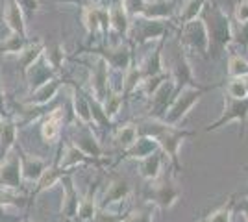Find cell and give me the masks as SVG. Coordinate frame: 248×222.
Instances as JSON below:
<instances>
[{"mask_svg": "<svg viewBox=\"0 0 248 222\" xmlns=\"http://www.w3.org/2000/svg\"><path fill=\"white\" fill-rule=\"evenodd\" d=\"M200 19L204 21L207 28V35H209V52H213V56H218L220 52L226 50V46L233 41L232 35V22L228 13L222 11L220 6L211 4L207 0V4L202 10Z\"/></svg>", "mask_w": 248, "mask_h": 222, "instance_id": "1", "label": "cell"}, {"mask_svg": "<svg viewBox=\"0 0 248 222\" xmlns=\"http://www.w3.org/2000/svg\"><path fill=\"white\" fill-rule=\"evenodd\" d=\"M206 91H209V87H200L197 84H191L182 87L178 93H176L174 100L170 102V106L167 107L165 115H163V122L169 126H176L184 117L189 113V109L197 104L200 100V96L204 95Z\"/></svg>", "mask_w": 248, "mask_h": 222, "instance_id": "2", "label": "cell"}, {"mask_svg": "<svg viewBox=\"0 0 248 222\" xmlns=\"http://www.w3.org/2000/svg\"><path fill=\"white\" fill-rule=\"evenodd\" d=\"M0 189L11 191V192H24V180L21 174V159L17 147L11 150L4 159H0Z\"/></svg>", "mask_w": 248, "mask_h": 222, "instance_id": "3", "label": "cell"}, {"mask_svg": "<svg viewBox=\"0 0 248 222\" xmlns=\"http://www.w3.org/2000/svg\"><path fill=\"white\" fill-rule=\"evenodd\" d=\"M180 44L184 48H189L193 52L200 54V56H207V52H209V35H207L206 24L200 17L195 21L182 24Z\"/></svg>", "mask_w": 248, "mask_h": 222, "instance_id": "4", "label": "cell"}, {"mask_svg": "<svg viewBox=\"0 0 248 222\" xmlns=\"http://www.w3.org/2000/svg\"><path fill=\"white\" fill-rule=\"evenodd\" d=\"M169 24L167 21H157V19H145V17H135V21L130 26V33L137 44H143L148 41H159L167 37Z\"/></svg>", "mask_w": 248, "mask_h": 222, "instance_id": "5", "label": "cell"}, {"mask_svg": "<svg viewBox=\"0 0 248 222\" xmlns=\"http://www.w3.org/2000/svg\"><path fill=\"white\" fill-rule=\"evenodd\" d=\"M248 118V96L247 98H233V96L226 95V100H224V113L218 118L217 122H213L211 126L206 128V132H213V130H218L220 126H224L232 120H239L243 124V130H245V124H247Z\"/></svg>", "mask_w": 248, "mask_h": 222, "instance_id": "6", "label": "cell"}, {"mask_svg": "<svg viewBox=\"0 0 248 222\" xmlns=\"http://www.w3.org/2000/svg\"><path fill=\"white\" fill-rule=\"evenodd\" d=\"M56 161H58V165H60V169L62 170L71 172V169L78 167V165H96V167H100L104 159L89 158V156L83 154L76 145H73L71 141H67V143L63 145L62 150H60V154H58Z\"/></svg>", "mask_w": 248, "mask_h": 222, "instance_id": "7", "label": "cell"}, {"mask_svg": "<svg viewBox=\"0 0 248 222\" xmlns=\"http://www.w3.org/2000/svg\"><path fill=\"white\" fill-rule=\"evenodd\" d=\"M91 56H96V58H102L106 63L109 65L115 71H121L124 73L126 69L132 67V50L130 46L126 44H119L115 48H106V46H96V48H91Z\"/></svg>", "mask_w": 248, "mask_h": 222, "instance_id": "8", "label": "cell"}, {"mask_svg": "<svg viewBox=\"0 0 248 222\" xmlns=\"http://www.w3.org/2000/svg\"><path fill=\"white\" fill-rule=\"evenodd\" d=\"M96 58V56H94ZM91 76H89V85H91V93L96 100L102 102L109 93V65L104 61L102 58H96L94 63L89 67Z\"/></svg>", "mask_w": 248, "mask_h": 222, "instance_id": "9", "label": "cell"}, {"mask_svg": "<svg viewBox=\"0 0 248 222\" xmlns=\"http://www.w3.org/2000/svg\"><path fill=\"white\" fill-rule=\"evenodd\" d=\"M176 82L172 80V76H169L163 84L155 89L150 95V115L154 118H163L167 107L170 106V102L176 96Z\"/></svg>", "mask_w": 248, "mask_h": 222, "instance_id": "10", "label": "cell"}, {"mask_svg": "<svg viewBox=\"0 0 248 222\" xmlns=\"http://www.w3.org/2000/svg\"><path fill=\"white\" fill-rule=\"evenodd\" d=\"M63 187V200H62V217L63 221H76L78 215V207H80V194L78 189L74 187L73 174L67 172L63 174V178L60 180Z\"/></svg>", "mask_w": 248, "mask_h": 222, "instance_id": "11", "label": "cell"}, {"mask_svg": "<svg viewBox=\"0 0 248 222\" xmlns=\"http://www.w3.org/2000/svg\"><path fill=\"white\" fill-rule=\"evenodd\" d=\"M19 152V159H21V174L24 183H33L41 178V174L45 172V169L50 165L48 161L41 156H35V154H28L24 152L21 147L17 148Z\"/></svg>", "mask_w": 248, "mask_h": 222, "instance_id": "12", "label": "cell"}, {"mask_svg": "<svg viewBox=\"0 0 248 222\" xmlns=\"http://www.w3.org/2000/svg\"><path fill=\"white\" fill-rule=\"evenodd\" d=\"M71 143L76 145V147L80 148L83 154H87L89 158H94V159L104 158L102 147H100V143L96 141V137H94V133L91 132L89 124H82V122H80V126L74 130Z\"/></svg>", "mask_w": 248, "mask_h": 222, "instance_id": "13", "label": "cell"}, {"mask_svg": "<svg viewBox=\"0 0 248 222\" xmlns=\"http://www.w3.org/2000/svg\"><path fill=\"white\" fill-rule=\"evenodd\" d=\"M62 84H63L62 80L58 76H54L52 80L45 82L37 89L30 91V95L24 98V106L39 107V106H48V104H52L56 100L58 93H60V89H62Z\"/></svg>", "mask_w": 248, "mask_h": 222, "instance_id": "14", "label": "cell"}, {"mask_svg": "<svg viewBox=\"0 0 248 222\" xmlns=\"http://www.w3.org/2000/svg\"><path fill=\"white\" fill-rule=\"evenodd\" d=\"M63 130V106L52 107V111H48L46 115H43L41 126H39V132H41V139L46 143V145H54L60 135H62Z\"/></svg>", "mask_w": 248, "mask_h": 222, "instance_id": "15", "label": "cell"}, {"mask_svg": "<svg viewBox=\"0 0 248 222\" xmlns=\"http://www.w3.org/2000/svg\"><path fill=\"white\" fill-rule=\"evenodd\" d=\"M108 13H109L111 30L119 33L121 37H128L130 26H132V17H130L123 0H111V4L108 6Z\"/></svg>", "mask_w": 248, "mask_h": 222, "instance_id": "16", "label": "cell"}, {"mask_svg": "<svg viewBox=\"0 0 248 222\" xmlns=\"http://www.w3.org/2000/svg\"><path fill=\"white\" fill-rule=\"evenodd\" d=\"M150 198L154 204H157L161 209H169L172 207L178 198H180V189L176 187L170 180H163L159 183L152 185V191H150Z\"/></svg>", "mask_w": 248, "mask_h": 222, "instance_id": "17", "label": "cell"}, {"mask_svg": "<svg viewBox=\"0 0 248 222\" xmlns=\"http://www.w3.org/2000/svg\"><path fill=\"white\" fill-rule=\"evenodd\" d=\"M174 11H176V4L172 0H146L143 10H141V13L137 17L169 21V19H172Z\"/></svg>", "mask_w": 248, "mask_h": 222, "instance_id": "18", "label": "cell"}, {"mask_svg": "<svg viewBox=\"0 0 248 222\" xmlns=\"http://www.w3.org/2000/svg\"><path fill=\"white\" fill-rule=\"evenodd\" d=\"M17 133H19V126L15 118L6 115L0 120V159H4L17 147Z\"/></svg>", "mask_w": 248, "mask_h": 222, "instance_id": "19", "label": "cell"}, {"mask_svg": "<svg viewBox=\"0 0 248 222\" xmlns=\"http://www.w3.org/2000/svg\"><path fill=\"white\" fill-rule=\"evenodd\" d=\"M54 76H58V74L54 73L50 69V65L45 61V58H39L35 63L31 65L30 69L24 73V80H26V85H28V89L30 91H33V89H37L39 85H43L45 82H48V80H52Z\"/></svg>", "mask_w": 248, "mask_h": 222, "instance_id": "20", "label": "cell"}, {"mask_svg": "<svg viewBox=\"0 0 248 222\" xmlns=\"http://www.w3.org/2000/svg\"><path fill=\"white\" fill-rule=\"evenodd\" d=\"M4 22H6V26L10 28V32L28 35V33H26V15H24L21 4H19L17 0H6Z\"/></svg>", "mask_w": 248, "mask_h": 222, "instance_id": "21", "label": "cell"}, {"mask_svg": "<svg viewBox=\"0 0 248 222\" xmlns=\"http://www.w3.org/2000/svg\"><path fill=\"white\" fill-rule=\"evenodd\" d=\"M132 192V187L130 183L124 180V178H113V180L108 183V189L104 192L102 202L98 204V207H108L111 204H117V202H123L130 196Z\"/></svg>", "mask_w": 248, "mask_h": 222, "instance_id": "22", "label": "cell"}, {"mask_svg": "<svg viewBox=\"0 0 248 222\" xmlns=\"http://www.w3.org/2000/svg\"><path fill=\"white\" fill-rule=\"evenodd\" d=\"M63 174H67V172L60 169L58 161L54 159V163H50V165L45 169V172L41 174V178L35 181V185H33V189H31V192H30V198H35L37 194H41L45 191L52 189L56 183H60V180L63 178Z\"/></svg>", "mask_w": 248, "mask_h": 222, "instance_id": "23", "label": "cell"}, {"mask_svg": "<svg viewBox=\"0 0 248 222\" xmlns=\"http://www.w3.org/2000/svg\"><path fill=\"white\" fill-rule=\"evenodd\" d=\"M163 46H165V37L157 41V46L154 48V52L148 54L146 59L141 63L139 71L143 74V80L150 78V76H155V74L165 73V69H163Z\"/></svg>", "mask_w": 248, "mask_h": 222, "instance_id": "24", "label": "cell"}, {"mask_svg": "<svg viewBox=\"0 0 248 222\" xmlns=\"http://www.w3.org/2000/svg\"><path fill=\"white\" fill-rule=\"evenodd\" d=\"M43 50H45V41L43 39H35V41H28V44L17 54V65H19V71H21L22 76H24V73L30 69L31 65L41 58Z\"/></svg>", "mask_w": 248, "mask_h": 222, "instance_id": "25", "label": "cell"}, {"mask_svg": "<svg viewBox=\"0 0 248 222\" xmlns=\"http://www.w3.org/2000/svg\"><path fill=\"white\" fill-rule=\"evenodd\" d=\"M98 181L94 183V187L91 185L87 194L80 198V207H78V215H76V221L78 222H91L94 217V213L98 209Z\"/></svg>", "mask_w": 248, "mask_h": 222, "instance_id": "26", "label": "cell"}, {"mask_svg": "<svg viewBox=\"0 0 248 222\" xmlns=\"http://www.w3.org/2000/svg\"><path fill=\"white\" fill-rule=\"evenodd\" d=\"M73 113L82 124H91V107H89V98L80 87L73 85Z\"/></svg>", "mask_w": 248, "mask_h": 222, "instance_id": "27", "label": "cell"}, {"mask_svg": "<svg viewBox=\"0 0 248 222\" xmlns=\"http://www.w3.org/2000/svg\"><path fill=\"white\" fill-rule=\"evenodd\" d=\"M43 58L45 61L50 65V69L56 74L63 71V63H65V46L60 41L45 43V50H43Z\"/></svg>", "mask_w": 248, "mask_h": 222, "instance_id": "28", "label": "cell"}, {"mask_svg": "<svg viewBox=\"0 0 248 222\" xmlns=\"http://www.w3.org/2000/svg\"><path fill=\"white\" fill-rule=\"evenodd\" d=\"M157 148H159V145H157L155 139L143 135V137H137V141H135L132 147L124 150V158L126 159H143V158H146V156H150L152 152H155Z\"/></svg>", "mask_w": 248, "mask_h": 222, "instance_id": "29", "label": "cell"}, {"mask_svg": "<svg viewBox=\"0 0 248 222\" xmlns=\"http://www.w3.org/2000/svg\"><path fill=\"white\" fill-rule=\"evenodd\" d=\"M161 161H163V158H161V152H152L150 156H146V158L141 159V169H139V172H141V176L145 178V180L148 181H154L157 180V176H159V170H161Z\"/></svg>", "mask_w": 248, "mask_h": 222, "instance_id": "30", "label": "cell"}, {"mask_svg": "<svg viewBox=\"0 0 248 222\" xmlns=\"http://www.w3.org/2000/svg\"><path fill=\"white\" fill-rule=\"evenodd\" d=\"M82 22L91 37L96 35L98 32H102V24H100V6H85L82 10Z\"/></svg>", "mask_w": 248, "mask_h": 222, "instance_id": "31", "label": "cell"}, {"mask_svg": "<svg viewBox=\"0 0 248 222\" xmlns=\"http://www.w3.org/2000/svg\"><path fill=\"white\" fill-rule=\"evenodd\" d=\"M26 44H28V35L10 32L8 37H4V39L0 41V56H2V54H15V56H17Z\"/></svg>", "mask_w": 248, "mask_h": 222, "instance_id": "32", "label": "cell"}, {"mask_svg": "<svg viewBox=\"0 0 248 222\" xmlns=\"http://www.w3.org/2000/svg\"><path fill=\"white\" fill-rule=\"evenodd\" d=\"M207 4V0H186L182 10H180V15H178V21L180 24H186L189 21H195L202 15V10Z\"/></svg>", "mask_w": 248, "mask_h": 222, "instance_id": "33", "label": "cell"}, {"mask_svg": "<svg viewBox=\"0 0 248 222\" xmlns=\"http://www.w3.org/2000/svg\"><path fill=\"white\" fill-rule=\"evenodd\" d=\"M137 137H139L137 126L128 122V124H124V126H121L117 130V133H115V145L119 148H123V150H126V148H130L134 145L135 141H137Z\"/></svg>", "mask_w": 248, "mask_h": 222, "instance_id": "34", "label": "cell"}, {"mask_svg": "<svg viewBox=\"0 0 248 222\" xmlns=\"http://www.w3.org/2000/svg\"><path fill=\"white\" fill-rule=\"evenodd\" d=\"M143 84V74L139 71V67H130L124 71L123 76V96H130L137 87H141Z\"/></svg>", "mask_w": 248, "mask_h": 222, "instance_id": "35", "label": "cell"}, {"mask_svg": "<svg viewBox=\"0 0 248 222\" xmlns=\"http://www.w3.org/2000/svg\"><path fill=\"white\" fill-rule=\"evenodd\" d=\"M87 98H89L91 118H93L94 124H96V126H100V128L111 126V118L106 115V111H104V107H102V102H100V100H96L93 95H87Z\"/></svg>", "mask_w": 248, "mask_h": 222, "instance_id": "36", "label": "cell"}, {"mask_svg": "<svg viewBox=\"0 0 248 222\" xmlns=\"http://www.w3.org/2000/svg\"><path fill=\"white\" fill-rule=\"evenodd\" d=\"M228 74H230V78L248 76V61L239 54H230L228 56Z\"/></svg>", "mask_w": 248, "mask_h": 222, "instance_id": "37", "label": "cell"}, {"mask_svg": "<svg viewBox=\"0 0 248 222\" xmlns=\"http://www.w3.org/2000/svg\"><path fill=\"white\" fill-rule=\"evenodd\" d=\"M123 100H124L123 93H115V91H109V93H108V96L102 100L104 111H106V115L109 117L111 120H113L115 117H117V113L121 111Z\"/></svg>", "mask_w": 248, "mask_h": 222, "instance_id": "38", "label": "cell"}, {"mask_svg": "<svg viewBox=\"0 0 248 222\" xmlns=\"http://www.w3.org/2000/svg\"><path fill=\"white\" fill-rule=\"evenodd\" d=\"M232 35H233V41L232 43L248 48V21L232 24Z\"/></svg>", "mask_w": 248, "mask_h": 222, "instance_id": "39", "label": "cell"}, {"mask_svg": "<svg viewBox=\"0 0 248 222\" xmlns=\"http://www.w3.org/2000/svg\"><path fill=\"white\" fill-rule=\"evenodd\" d=\"M226 89H228V95L233 96V98H247L248 96L245 78H232Z\"/></svg>", "mask_w": 248, "mask_h": 222, "instance_id": "40", "label": "cell"}, {"mask_svg": "<svg viewBox=\"0 0 248 222\" xmlns=\"http://www.w3.org/2000/svg\"><path fill=\"white\" fill-rule=\"evenodd\" d=\"M128 215H119V213H109L106 207H98L94 213L91 222H124Z\"/></svg>", "mask_w": 248, "mask_h": 222, "instance_id": "41", "label": "cell"}, {"mask_svg": "<svg viewBox=\"0 0 248 222\" xmlns=\"http://www.w3.org/2000/svg\"><path fill=\"white\" fill-rule=\"evenodd\" d=\"M230 219H232V204H228L213 215H209L206 222H230Z\"/></svg>", "mask_w": 248, "mask_h": 222, "instance_id": "42", "label": "cell"}, {"mask_svg": "<svg viewBox=\"0 0 248 222\" xmlns=\"http://www.w3.org/2000/svg\"><path fill=\"white\" fill-rule=\"evenodd\" d=\"M233 19L235 22L248 21V0H237V4L233 8Z\"/></svg>", "mask_w": 248, "mask_h": 222, "instance_id": "43", "label": "cell"}, {"mask_svg": "<svg viewBox=\"0 0 248 222\" xmlns=\"http://www.w3.org/2000/svg\"><path fill=\"white\" fill-rule=\"evenodd\" d=\"M19 4H21L22 11H24V15H33V13H37L39 11V0H17Z\"/></svg>", "mask_w": 248, "mask_h": 222, "instance_id": "44", "label": "cell"}, {"mask_svg": "<svg viewBox=\"0 0 248 222\" xmlns=\"http://www.w3.org/2000/svg\"><path fill=\"white\" fill-rule=\"evenodd\" d=\"M124 222H152V215H150V211H146V209L135 211L132 215H128Z\"/></svg>", "mask_w": 248, "mask_h": 222, "instance_id": "45", "label": "cell"}, {"mask_svg": "<svg viewBox=\"0 0 248 222\" xmlns=\"http://www.w3.org/2000/svg\"><path fill=\"white\" fill-rule=\"evenodd\" d=\"M21 221H22L21 217L15 215V213H11L8 206H2L0 204V222H21Z\"/></svg>", "mask_w": 248, "mask_h": 222, "instance_id": "46", "label": "cell"}, {"mask_svg": "<svg viewBox=\"0 0 248 222\" xmlns=\"http://www.w3.org/2000/svg\"><path fill=\"white\" fill-rule=\"evenodd\" d=\"M2 63V59H0ZM0 113L6 117L8 115V107H6V96H4V89H2V84H0Z\"/></svg>", "mask_w": 248, "mask_h": 222, "instance_id": "47", "label": "cell"}, {"mask_svg": "<svg viewBox=\"0 0 248 222\" xmlns=\"http://www.w3.org/2000/svg\"><path fill=\"white\" fill-rule=\"evenodd\" d=\"M241 207H243V211H245V217H247V221H248V200L243 202V204H241Z\"/></svg>", "mask_w": 248, "mask_h": 222, "instance_id": "48", "label": "cell"}, {"mask_svg": "<svg viewBox=\"0 0 248 222\" xmlns=\"http://www.w3.org/2000/svg\"><path fill=\"white\" fill-rule=\"evenodd\" d=\"M21 222H33V221H28V219H26V221H24V219H22V221Z\"/></svg>", "mask_w": 248, "mask_h": 222, "instance_id": "49", "label": "cell"}, {"mask_svg": "<svg viewBox=\"0 0 248 222\" xmlns=\"http://www.w3.org/2000/svg\"><path fill=\"white\" fill-rule=\"evenodd\" d=\"M2 118H4V115H2V113H0V120H2Z\"/></svg>", "mask_w": 248, "mask_h": 222, "instance_id": "50", "label": "cell"}]
</instances>
